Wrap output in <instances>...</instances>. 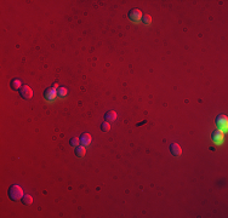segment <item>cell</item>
I'll return each mask as SVG.
<instances>
[{
	"label": "cell",
	"mask_w": 228,
	"mask_h": 218,
	"mask_svg": "<svg viewBox=\"0 0 228 218\" xmlns=\"http://www.w3.org/2000/svg\"><path fill=\"white\" fill-rule=\"evenodd\" d=\"M7 194H9V198H10L12 201H18V200H21L22 196H23V190H22V188H21L18 184H12V186L9 188Z\"/></svg>",
	"instance_id": "6da1fadb"
},
{
	"label": "cell",
	"mask_w": 228,
	"mask_h": 218,
	"mask_svg": "<svg viewBox=\"0 0 228 218\" xmlns=\"http://www.w3.org/2000/svg\"><path fill=\"white\" fill-rule=\"evenodd\" d=\"M216 126L218 131H222V132H226L228 129V119L226 115H218L216 119Z\"/></svg>",
	"instance_id": "7a4b0ae2"
},
{
	"label": "cell",
	"mask_w": 228,
	"mask_h": 218,
	"mask_svg": "<svg viewBox=\"0 0 228 218\" xmlns=\"http://www.w3.org/2000/svg\"><path fill=\"white\" fill-rule=\"evenodd\" d=\"M18 92L23 100H30L33 97V91L28 85H22V87L18 90Z\"/></svg>",
	"instance_id": "3957f363"
},
{
	"label": "cell",
	"mask_w": 228,
	"mask_h": 218,
	"mask_svg": "<svg viewBox=\"0 0 228 218\" xmlns=\"http://www.w3.org/2000/svg\"><path fill=\"white\" fill-rule=\"evenodd\" d=\"M142 12H141V10H138V9H134V10H131L130 12H129V18H130V21H132V22H140L141 19H142Z\"/></svg>",
	"instance_id": "277c9868"
},
{
	"label": "cell",
	"mask_w": 228,
	"mask_h": 218,
	"mask_svg": "<svg viewBox=\"0 0 228 218\" xmlns=\"http://www.w3.org/2000/svg\"><path fill=\"white\" fill-rule=\"evenodd\" d=\"M57 92H56V88H54V87H49V88H46L45 91H44V98L46 100V101H54L55 100V97H56Z\"/></svg>",
	"instance_id": "5b68a950"
},
{
	"label": "cell",
	"mask_w": 228,
	"mask_h": 218,
	"mask_svg": "<svg viewBox=\"0 0 228 218\" xmlns=\"http://www.w3.org/2000/svg\"><path fill=\"white\" fill-rule=\"evenodd\" d=\"M170 152L173 156L178 158V156H181V154H182V148L180 147V144H177V143H172V144L170 145Z\"/></svg>",
	"instance_id": "8992f818"
},
{
	"label": "cell",
	"mask_w": 228,
	"mask_h": 218,
	"mask_svg": "<svg viewBox=\"0 0 228 218\" xmlns=\"http://www.w3.org/2000/svg\"><path fill=\"white\" fill-rule=\"evenodd\" d=\"M79 139H80L81 145L86 147V145H89L90 143H91V135L84 132V133H81V136H80V138H79Z\"/></svg>",
	"instance_id": "52a82bcc"
},
{
	"label": "cell",
	"mask_w": 228,
	"mask_h": 218,
	"mask_svg": "<svg viewBox=\"0 0 228 218\" xmlns=\"http://www.w3.org/2000/svg\"><path fill=\"white\" fill-rule=\"evenodd\" d=\"M116 120V113L114 112V110H109V112H107L106 114H104V121H107V122H113Z\"/></svg>",
	"instance_id": "ba28073f"
},
{
	"label": "cell",
	"mask_w": 228,
	"mask_h": 218,
	"mask_svg": "<svg viewBox=\"0 0 228 218\" xmlns=\"http://www.w3.org/2000/svg\"><path fill=\"white\" fill-rule=\"evenodd\" d=\"M10 87L15 90V91H17V90H20L21 87H22V83H21V79H18V78H15L11 80V83H10Z\"/></svg>",
	"instance_id": "9c48e42d"
},
{
	"label": "cell",
	"mask_w": 228,
	"mask_h": 218,
	"mask_svg": "<svg viewBox=\"0 0 228 218\" xmlns=\"http://www.w3.org/2000/svg\"><path fill=\"white\" fill-rule=\"evenodd\" d=\"M213 139H214L215 143H217V144H221V143L223 142V135L221 133V131H216V132H214Z\"/></svg>",
	"instance_id": "30bf717a"
},
{
	"label": "cell",
	"mask_w": 228,
	"mask_h": 218,
	"mask_svg": "<svg viewBox=\"0 0 228 218\" xmlns=\"http://www.w3.org/2000/svg\"><path fill=\"white\" fill-rule=\"evenodd\" d=\"M86 154V149L84 145H78L77 148H75V155L78 156V158H83V156H85Z\"/></svg>",
	"instance_id": "8fae6325"
},
{
	"label": "cell",
	"mask_w": 228,
	"mask_h": 218,
	"mask_svg": "<svg viewBox=\"0 0 228 218\" xmlns=\"http://www.w3.org/2000/svg\"><path fill=\"white\" fill-rule=\"evenodd\" d=\"M21 201H22V203L23 205H26V206H29V205H32L33 203V198L30 196V195H23L22 196V199H21Z\"/></svg>",
	"instance_id": "7c38bea8"
},
{
	"label": "cell",
	"mask_w": 228,
	"mask_h": 218,
	"mask_svg": "<svg viewBox=\"0 0 228 218\" xmlns=\"http://www.w3.org/2000/svg\"><path fill=\"white\" fill-rule=\"evenodd\" d=\"M67 93H68V90H67L66 87H58V90H57V95H58L59 97H66V96H67Z\"/></svg>",
	"instance_id": "4fadbf2b"
},
{
	"label": "cell",
	"mask_w": 228,
	"mask_h": 218,
	"mask_svg": "<svg viewBox=\"0 0 228 218\" xmlns=\"http://www.w3.org/2000/svg\"><path fill=\"white\" fill-rule=\"evenodd\" d=\"M101 130L103 131V132H108V131L111 130V125H109V122L103 121V122L101 124Z\"/></svg>",
	"instance_id": "5bb4252c"
},
{
	"label": "cell",
	"mask_w": 228,
	"mask_h": 218,
	"mask_svg": "<svg viewBox=\"0 0 228 218\" xmlns=\"http://www.w3.org/2000/svg\"><path fill=\"white\" fill-rule=\"evenodd\" d=\"M142 21H143V23H144L146 26H148V24H151V22H152V17H151L149 15H143V16H142Z\"/></svg>",
	"instance_id": "9a60e30c"
},
{
	"label": "cell",
	"mask_w": 228,
	"mask_h": 218,
	"mask_svg": "<svg viewBox=\"0 0 228 218\" xmlns=\"http://www.w3.org/2000/svg\"><path fill=\"white\" fill-rule=\"evenodd\" d=\"M79 143H80V139L77 138V137H73V138H71V141H69V144L72 147H74V148H77L79 145Z\"/></svg>",
	"instance_id": "2e32d148"
},
{
	"label": "cell",
	"mask_w": 228,
	"mask_h": 218,
	"mask_svg": "<svg viewBox=\"0 0 228 218\" xmlns=\"http://www.w3.org/2000/svg\"><path fill=\"white\" fill-rule=\"evenodd\" d=\"M52 87H54V88H57V87H58V84H57V83H55V84L52 85Z\"/></svg>",
	"instance_id": "e0dca14e"
}]
</instances>
